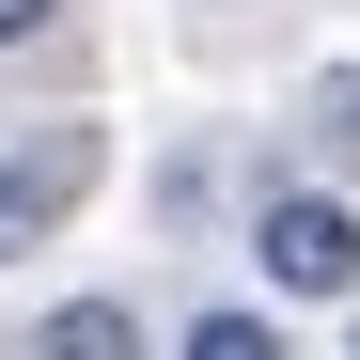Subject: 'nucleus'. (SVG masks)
I'll return each instance as SVG.
<instances>
[{"mask_svg": "<svg viewBox=\"0 0 360 360\" xmlns=\"http://www.w3.org/2000/svg\"><path fill=\"white\" fill-rule=\"evenodd\" d=\"M251 266H266V297H360V204L345 188H266Z\"/></svg>", "mask_w": 360, "mask_h": 360, "instance_id": "f257e3e1", "label": "nucleus"}, {"mask_svg": "<svg viewBox=\"0 0 360 360\" xmlns=\"http://www.w3.org/2000/svg\"><path fill=\"white\" fill-rule=\"evenodd\" d=\"M172 360H297V345H282V314L219 297V314H188V345H172Z\"/></svg>", "mask_w": 360, "mask_h": 360, "instance_id": "20e7f679", "label": "nucleus"}, {"mask_svg": "<svg viewBox=\"0 0 360 360\" xmlns=\"http://www.w3.org/2000/svg\"><path fill=\"white\" fill-rule=\"evenodd\" d=\"M297 126H314V157H345V172H360V63H329L314 94H297Z\"/></svg>", "mask_w": 360, "mask_h": 360, "instance_id": "39448f33", "label": "nucleus"}, {"mask_svg": "<svg viewBox=\"0 0 360 360\" xmlns=\"http://www.w3.org/2000/svg\"><path fill=\"white\" fill-rule=\"evenodd\" d=\"M47 16H63V0H0V47H32V32H47Z\"/></svg>", "mask_w": 360, "mask_h": 360, "instance_id": "423d86ee", "label": "nucleus"}, {"mask_svg": "<svg viewBox=\"0 0 360 360\" xmlns=\"http://www.w3.org/2000/svg\"><path fill=\"white\" fill-rule=\"evenodd\" d=\"M79 188H94V126H47V141H16V157H0V266H16V251H47V235L79 219Z\"/></svg>", "mask_w": 360, "mask_h": 360, "instance_id": "f03ea898", "label": "nucleus"}, {"mask_svg": "<svg viewBox=\"0 0 360 360\" xmlns=\"http://www.w3.org/2000/svg\"><path fill=\"white\" fill-rule=\"evenodd\" d=\"M16 360H141V314L126 297H63V314H32Z\"/></svg>", "mask_w": 360, "mask_h": 360, "instance_id": "7ed1b4c3", "label": "nucleus"}]
</instances>
